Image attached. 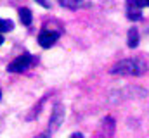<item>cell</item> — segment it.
I'll return each instance as SVG.
<instances>
[{"label": "cell", "instance_id": "cell-11", "mask_svg": "<svg viewBox=\"0 0 149 138\" xmlns=\"http://www.w3.org/2000/svg\"><path fill=\"white\" fill-rule=\"evenodd\" d=\"M70 138H83V135H81V133H73Z\"/></svg>", "mask_w": 149, "mask_h": 138}, {"label": "cell", "instance_id": "cell-12", "mask_svg": "<svg viewBox=\"0 0 149 138\" xmlns=\"http://www.w3.org/2000/svg\"><path fill=\"white\" fill-rule=\"evenodd\" d=\"M2 43H3V36L0 34V45H2Z\"/></svg>", "mask_w": 149, "mask_h": 138}, {"label": "cell", "instance_id": "cell-8", "mask_svg": "<svg viewBox=\"0 0 149 138\" xmlns=\"http://www.w3.org/2000/svg\"><path fill=\"white\" fill-rule=\"evenodd\" d=\"M127 17H128L130 21H141V19H142V14H141L139 10H128Z\"/></svg>", "mask_w": 149, "mask_h": 138}, {"label": "cell", "instance_id": "cell-4", "mask_svg": "<svg viewBox=\"0 0 149 138\" xmlns=\"http://www.w3.org/2000/svg\"><path fill=\"white\" fill-rule=\"evenodd\" d=\"M64 121V105L63 104H56L54 109H52V114H50V119H49V124H50V131L57 130Z\"/></svg>", "mask_w": 149, "mask_h": 138}, {"label": "cell", "instance_id": "cell-2", "mask_svg": "<svg viewBox=\"0 0 149 138\" xmlns=\"http://www.w3.org/2000/svg\"><path fill=\"white\" fill-rule=\"evenodd\" d=\"M31 61H33V57H31L30 54H21V55H17L12 62H9L7 71H9V72H23L24 69L30 68Z\"/></svg>", "mask_w": 149, "mask_h": 138}, {"label": "cell", "instance_id": "cell-3", "mask_svg": "<svg viewBox=\"0 0 149 138\" xmlns=\"http://www.w3.org/2000/svg\"><path fill=\"white\" fill-rule=\"evenodd\" d=\"M57 40H59V33L54 30H42L38 33V43L43 48H50L52 45H56Z\"/></svg>", "mask_w": 149, "mask_h": 138}, {"label": "cell", "instance_id": "cell-1", "mask_svg": "<svg viewBox=\"0 0 149 138\" xmlns=\"http://www.w3.org/2000/svg\"><path fill=\"white\" fill-rule=\"evenodd\" d=\"M146 71L148 64L142 59H123L109 69L111 74H121V76H141Z\"/></svg>", "mask_w": 149, "mask_h": 138}, {"label": "cell", "instance_id": "cell-10", "mask_svg": "<svg viewBox=\"0 0 149 138\" xmlns=\"http://www.w3.org/2000/svg\"><path fill=\"white\" fill-rule=\"evenodd\" d=\"M49 137H50V133L45 131V133H42V135H38V137H35V138H49Z\"/></svg>", "mask_w": 149, "mask_h": 138}, {"label": "cell", "instance_id": "cell-5", "mask_svg": "<svg viewBox=\"0 0 149 138\" xmlns=\"http://www.w3.org/2000/svg\"><path fill=\"white\" fill-rule=\"evenodd\" d=\"M19 19H21V23H23L24 26H30V24L33 23V14H31V10H30L28 7H21V9H19Z\"/></svg>", "mask_w": 149, "mask_h": 138}, {"label": "cell", "instance_id": "cell-7", "mask_svg": "<svg viewBox=\"0 0 149 138\" xmlns=\"http://www.w3.org/2000/svg\"><path fill=\"white\" fill-rule=\"evenodd\" d=\"M12 30H14V23L10 19H0V34L12 31Z\"/></svg>", "mask_w": 149, "mask_h": 138}, {"label": "cell", "instance_id": "cell-6", "mask_svg": "<svg viewBox=\"0 0 149 138\" xmlns=\"http://www.w3.org/2000/svg\"><path fill=\"white\" fill-rule=\"evenodd\" d=\"M128 47L130 48H137L139 47V31H137V28H130L128 30Z\"/></svg>", "mask_w": 149, "mask_h": 138}, {"label": "cell", "instance_id": "cell-9", "mask_svg": "<svg viewBox=\"0 0 149 138\" xmlns=\"http://www.w3.org/2000/svg\"><path fill=\"white\" fill-rule=\"evenodd\" d=\"M59 3H61L63 7H68V9H78V7L81 5V3H78V2H68V0H61Z\"/></svg>", "mask_w": 149, "mask_h": 138}, {"label": "cell", "instance_id": "cell-13", "mask_svg": "<svg viewBox=\"0 0 149 138\" xmlns=\"http://www.w3.org/2000/svg\"><path fill=\"white\" fill-rule=\"evenodd\" d=\"M0 99H2V92H0Z\"/></svg>", "mask_w": 149, "mask_h": 138}]
</instances>
